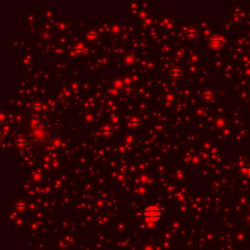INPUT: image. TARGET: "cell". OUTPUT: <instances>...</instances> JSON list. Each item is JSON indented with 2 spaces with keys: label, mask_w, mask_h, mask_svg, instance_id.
Segmentation results:
<instances>
[{
  "label": "cell",
  "mask_w": 250,
  "mask_h": 250,
  "mask_svg": "<svg viewBox=\"0 0 250 250\" xmlns=\"http://www.w3.org/2000/svg\"><path fill=\"white\" fill-rule=\"evenodd\" d=\"M144 215H145L147 220H149L150 222H156L159 220V218L161 216V212L158 209V207L150 205V206H147L145 209Z\"/></svg>",
  "instance_id": "cell-1"
},
{
  "label": "cell",
  "mask_w": 250,
  "mask_h": 250,
  "mask_svg": "<svg viewBox=\"0 0 250 250\" xmlns=\"http://www.w3.org/2000/svg\"><path fill=\"white\" fill-rule=\"evenodd\" d=\"M209 44L212 48H220L222 46V39L218 36L212 37L209 41Z\"/></svg>",
  "instance_id": "cell-2"
}]
</instances>
